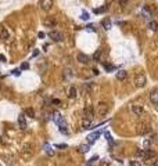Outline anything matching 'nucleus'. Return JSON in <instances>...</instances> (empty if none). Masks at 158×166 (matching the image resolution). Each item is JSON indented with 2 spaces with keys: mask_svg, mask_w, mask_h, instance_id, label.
<instances>
[{
  "mask_svg": "<svg viewBox=\"0 0 158 166\" xmlns=\"http://www.w3.org/2000/svg\"><path fill=\"white\" fill-rule=\"evenodd\" d=\"M43 24H44V26H47V28H54V26H56V20L50 17V18H46Z\"/></svg>",
  "mask_w": 158,
  "mask_h": 166,
  "instance_id": "obj_12",
  "label": "nucleus"
},
{
  "mask_svg": "<svg viewBox=\"0 0 158 166\" xmlns=\"http://www.w3.org/2000/svg\"><path fill=\"white\" fill-rule=\"evenodd\" d=\"M11 73H13V75H15V76H20V75H21L20 69H14V71H11Z\"/></svg>",
  "mask_w": 158,
  "mask_h": 166,
  "instance_id": "obj_34",
  "label": "nucleus"
},
{
  "mask_svg": "<svg viewBox=\"0 0 158 166\" xmlns=\"http://www.w3.org/2000/svg\"><path fill=\"white\" fill-rule=\"evenodd\" d=\"M53 121L57 123V126H58V129H60V132H61V133L68 134V130H67V122L64 121V118L61 116L60 112H54V114H53Z\"/></svg>",
  "mask_w": 158,
  "mask_h": 166,
  "instance_id": "obj_1",
  "label": "nucleus"
},
{
  "mask_svg": "<svg viewBox=\"0 0 158 166\" xmlns=\"http://www.w3.org/2000/svg\"><path fill=\"white\" fill-rule=\"evenodd\" d=\"M53 104H61V101H60V100H56V98H54V100H53Z\"/></svg>",
  "mask_w": 158,
  "mask_h": 166,
  "instance_id": "obj_39",
  "label": "nucleus"
},
{
  "mask_svg": "<svg viewBox=\"0 0 158 166\" xmlns=\"http://www.w3.org/2000/svg\"><path fill=\"white\" fill-rule=\"evenodd\" d=\"M144 151H146V150H137V151H136V155L140 156V158L143 159V156H144Z\"/></svg>",
  "mask_w": 158,
  "mask_h": 166,
  "instance_id": "obj_28",
  "label": "nucleus"
},
{
  "mask_svg": "<svg viewBox=\"0 0 158 166\" xmlns=\"http://www.w3.org/2000/svg\"><path fill=\"white\" fill-rule=\"evenodd\" d=\"M39 38H40V39H42V38H44V33H43V32H39Z\"/></svg>",
  "mask_w": 158,
  "mask_h": 166,
  "instance_id": "obj_40",
  "label": "nucleus"
},
{
  "mask_svg": "<svg viewBox=\"0 0 158 166\" xmlns=\"http://www.w3.org/2000/svg\"><path fill=\"white\" fill-rule=\"evenodd\" d=\"M25 114L28 115L29 118H35V111H33L32 108H28V109H25Z\"/></svg>",
  "mask_w": 158,
  "mask_h": 166,
  "instance_id": "obj_24",
  "label": "nucleus"
},
{
  "mask_svg": "<svg viewBox=\"0 0 158 166\" xmlns=\"http://www.w3.org/2000/svg\"><path fill=\"white\" fill-rule=\"evenodd\" d=\"M128 1L129 0H118V3H119V6H126Z\"/></svg>",
  "mask_w": 158,
  "mask_h": 166,
  "instance_id": "obj_33",
  "label": "nucleus"
},
{
  "mask_svg": "<svg viewBox=\"0 0 158 166\" xmlns=\"http://www.w3.org/2000/svg\"><path fill=\"white\" fill-rule=\"evenodd\" d=\"M39 6H40L42 10L49 11L53 7V0H40L39 1Z\"/></svg>",
  "mask_w": 158,
  "mask_h": 166,
  "instance_id": "obj_8",
  "label": "nucleus"
},
{
  "mask_svg": "<svg viewBox=\"0 0 158 166\" xmlns=\"http://www.w3.org/2000/svg\"><path fill=\"white\" fill-rule=\"evenodd\" d=\"M154 155H155V154H154V151H151V150H146V151H144V156H143V161H148L150 158H153Z\"/></svg>",
  "mask_w": 158,
  "mask_h": 166,
  "instance_id": "obj_15",
  "label": "nucleus"
},
{
  "mask_svg": "<svg viewBox=\"0 0 158 166\" xmlns=\"http://www.w3.org/2000/svg\"><path fill=\"white\" fill-rule=\"evenodd\" d=\"M151 166H158V158H154L153 162H151Z\"/></svg>",
  "mask_w": 158,
  "mask_h": 166,
  "instance_id": "obj_35",
  "label": "nucleus"
},
{
  "mask_svg": "<svg viewBox=\"0 0 158 166\" xmlns=\"http://www.w3.org/2000/svg\"><path fill=\"white\" fill-rule=\"evenodd\" d=\"M57 148H67V144H57Z\"/></svg>",
  "mask_w": 158,
  "mask_h": 166,
  "instance_id": "obj_37",
  "label": "nucleus"
},
{
  "mask_svg": "<svg viewBox=\"0 0 158 166\" xmlns=\"http://www.w3.org/2000/svg\"><path fill=\"white\" fill-rule=\"evenodd\" d=\"M81 18H82L83 21H87L89 18H90V17H89V14H87V13H85V11H83V13L81 14Z\"/></svg>",
  "mask_w": 158,
  "mask_h": 166,
  "instance_id": "obj_29",
  "label": "nucleus"
},
{
  "mask_svg": "<svg viewBox=\"0 0 158 166\" xmlns=\"http://www.w3.org/2000/svg\"><path fill=\"white\" fill-rule=\"evenodd\" d=\"M132 112L136 115V116H140V115L144 112V107L141 104H133L132 105Z\"/></svg>",
  "mask_w": 158,
  "mask_h": 166,
  "instance_id": "obj_7",
  "label": "nucleus"
},
{
  "mask_svg": "<svg viewBox=\"0 0 158 166\" xmlns=\"http://www.w3.org/2000/svg\"><path fill=\"white\" fill-rule=\"evenodd\" d=\"M129 166H141V163L139 161H130L129 162Z\"/></svg>",
  "mask_w": 158,
  "mask_h": 166,
  "instance_id": "obj_30",
  "label": "nucleus"
},
{
  "mask_svg": "<svg viewBox=\"0 0 158 166\" xmlns=\"http://www.w3.org/2000/svg\"><path fill=\"white\" fill-rule=\"evenodd\" d=\"M108 104L104 103V101H101V103L97 104V112H99V115H101V116H104V115L108 114Z\"/></svg>",
  "mask_w": 158,
  "mask_h": 166,
  "instance_id": "obj_4",
  "label": "nucleus"
},
{
  "mask_svg": "<svg viewBox=\"0 0 158 166\" xmlns=\"http://www.w3.org/2000/svg\"><path fill=\"white\" fill-rule=\"evenodd\" d=\"M101 25L104 26V29H110L111 28V20L110 18H105V20L101 21Z\"/></svg>",
  "mask_w": 158,
  "mask_h": 166,
  "instance_id": "obj_19",
  "label": "nucleus"
},
{
  "mask_svg": "<svg viewBox=\"0 0 158 166\" xmlns=\"http://www.w3.org/2000/svg\"><path fill=\"white\" fill-rule=\"evenodd\" d=\"M89 148H90V145L89 144H83V145H81V147H79V151H81L82 154H85V152H87V151H89Z\"/></svg>",
  "mask_w": 158,
  "mask_h": 166,
  "instance_id": "obj_22",
  "label": "nucleus"
},
{
  "mask_svg": "<svg viewBox=\"0 0 158 166\" xmlns=\"http://www.w3.org/2000/svg\"><path fill=\"white\" fill-rule=\"evenodd\" d=\"M83 115H85V119L92 121L95 118V108H93V105H86L83 108Z\"/></svg>",
  "mask_w": 158,
  "mask_h": 166,
  "instance_id": "obj_3",
  "label": "nucleus"
},
{
  "mask_svg": "<svg viewBox=\"0 0 158 166\" xmlns=\"http://www.w3.org/2000/svg\"><path fill=\"white\" fill-rule=\"evenodd\" d=\"M18 125H20V127L24 129V130L26 129V122H25V118H24V116H20V118H18Z\"/></svg>",
  "mask_w": 158,
  "mask_h": 166,
  "instance_id": "obj_20",
  "label": "nucleus"
},
{
  "mask_svg": "<svg viewBox=\"0 0 158 166\" xmlns=\"http://www.w3.org/2000/svg\"><path fill=\"white\" fill-rule=\"evenodd\" d=\"M78 96V92H76V89H75L74 86H71L69 89H68V97L69 98H75Z\"/></svg>",
  "mask_w": 158,
  "mask_h": 166,
  "instance_id": "obj_14",
  "label": "nucleus"
},
{
  "mask_svg": "<svg viewBox=\"0 0 158 166\" xmlns=\"http://www.w3.org/2000/svg\"><path fill=\"white\" fill-rule=\"evenodd\" d=\"M150 101L158 105V89H154V90L150 92Z\"/></svg>",
  "mask_w": 158,
  "mask_h": 166,
  "instance_id": "obj_9",
  "label": "nucleus"
},
{
  "mask_svg": "<svg viewBox=\"0 0 158 166\" xmlns=\"http://www.w3.org/2000/svg\"><path fill=\"white\" fill-rule=\"evenodd\" d=\"M105 138H107V141H108L110 144L114 145V140H112V137H111V134H110V133H105Z\"/></svg>",
  "mask_w": 158,
  "mask_h": 166,
  "instance_id": "obj_27",
  "label": "nucleus"
},
{
  "mask_svg": "<svg viewBox=\"0 0 158 166\" xmlns=\"http://www.w3.org/2000/svg\"><path fill=\"white\" fill-rule=\"evenodd\" d=\"M146 75L144 73H137L136 76H135V80H133V83H135V86L136 87H143L144 84H146Z\"/></svg>",
  "mask_w": 158,
  "mask_h": 166,
  "instance_id": "obj_2",
  "label": "nucleus"
},
{
  "mask_svg": "<svg viewBox=\"0 0 158 166\" xmlns=\"http://www.w3.org/2000/svg\"><path fill=\"white\" fill-rule=\"evenodd\" d=\"M0 39L1 40H7L9 39V31L6 28H1V31H0Z\"/></svg>",
  "mask_w": 158,
  "mask_h": 166,
  "instance_id": "obj_16",
  "label": "nucleus"
},
{
  "mask_svg": "<svg viewBox=\"0 0 158 166\" xmlns=\"http://www.w3.org/2000/svg\"><path fill=\"white\" fill-rule=\"evenodd\" d=\"M100 57H101V50H97V51L93 54V60H95V61H99Z\"/></svg>",
  "mask_w": 158,
  "mask_h": 166,
  "instance_id": "obj_26",
  "label": "nucleus"
},
{
  "mask_svg": "<svg viewBox=\"0 0 158 166\" xmlns=\"http://www.w3.org/2000/svg\"><path fill=\"white\" fill-rule=\"evenodd\" d=\"M128 72L126 71H124V69H119L118 72H116V79H119V80H124L125 78H126Z\"/></svg>",
  "mask_w": 158,
  "mask_h": 166,
  "instance_id": "obj_13",
  "label": "nucleus"
},
{
  "mask_svg": "<svg viewBox=\"0 0 158 166\" xmlns=\"http://www.w3.org/2000/svg\"><path fill=\"white\" fill-rule=\"evenodd\" d=\"M49 38H50V39H53L54 42H61V40L64 39L63 33H61V32H58V31H52V32H49Z\"/></svg>",
  "mask_w": 158,
  "mask_h": 166,
  "instance_id": "obj_6",
  "label": "nucleus"
},
{
  "mask_svg": "<svg viewBox=\"0 0 158 166\" xmlns=\"http://www.w3.org/2000/svg\"><path fill=\"white\" fill-rule=\"evenodd\" d=\"M83 89L86 90V92H90V90L93 89V83H92V82H87V83H86V84L83 86Z\"/></svg>",
  "mask_w": 158,
  "mask_h": 166,
  "instance_id": "obj_25",
  "label": "nucleus"
},
{
  "mask_svg": "<svg viewBox=\"0 0 158 166\" xmlns=\"http://www.w3.org/2000/svg\"><path fill=\"white\" fill-rule=\"evenodd\" d=\"M21 68H22V69H28V68H29V65H28L26 62H24V64L21 65Z\"/></svg>",
  "mask_w": 158,
  "mask_h": 166,
  "instance_id": "obj_36",
  "label": "nucleus"
},
{
  "mask_svg": "<svg viewBox=\"0 0 158 166\" xmlns=\"http://www.w3.org/2000/svg\"><path fill=\"white\" fill-rule=\"evenodd\" d=\"M76 60L81 62V64H87V62H89V57H87L86 54H83V53H79V54L76 55Z\"/></svg>",
  "mask_w": 158,
  "mask_h": 166,
  "instance_id": "obj_11",
  "label": "nucleus"
},
{
  "mask_svg": "<svg viewBox=\"0 0 158 166\" xmlns=\"http://www.w3.org/2000/svg\"><path fill=\"white\" fill-rule=\"evenodd\" d=\"M100 137V132H95V133H92V134H89L87 136V141H89V145L90 144H93L96 140Z\"/></svg>",
  "mask_w": 158,
  "mask_h": 166,
  "instance_id": "obj_10",
  "label": "nucleus"
},
{
  "mask_svg": "<svg viewBox=\"0 0 158 166\" xmlns=\"http://www.w3.org/2000/svg\"><path fill=\"white\" fill-rule=\"evenodd\" d=\"M4 61H6V57L3 54H0V62H4Z\"/></svg>",
  "mask_w": 158,
  "mask_h": 166,
  "instance_id": "obj_38",
  "label": "nucleus"
},
{
  "mask_svg": "<svg viewBox=\"0 0 158 166\" xmlns=\"http://www.w3.org/2000/svg\"><path fill=\"white\" fill-rule=\"evenodd\" d=\"M150 132H151V127H150L148 123H141L137 126V133L139 134L144 136V134H147V133H150Z\"/></svg>",
  "mask_w": 158,
  "mask_h": 166,
  "instance_id": "obj_5",
  "label": "nucleus"
},
{
  "mask_svg": "<svg viewBox=\"0 0 158 166\" xmlns=\"http://www.w3.org/2000/svg\"><path fill=\"white\" fill-rule=\"evenodd\" d=\"M97 161H99V156L97 155H95L93 156V158H90V159H89V161H87V163H86V166H93L96 163V162H97Z\"/></svg>",
  "mask_w": 158,
  "mask_h": 166,
  "instance_id": "obj_21",
  "label": "nucleus"
},
{
  "mask_svg": "<svg viewBox=\"0 0 158 166\" xmlns=\"http://www.w3.org/2000/svg\"><path fill=\"white\" fill-rule=\"evenodd\" d=\"M43 150L46 151V154H47L49 156H53V155H54V151L52 150V147H50L49 144H44V145H43Z\"/></svg>",
  "mask_w": 158,
  "mask_h": 166,
  "instance_id": "obj_18",
  "label": "nucleus"
},
{
  "mask_svg": "<svg viewBox=\"0 0 158 166\" xmlns=\"http://www.w3.org/2000/svg\"><path fill=\"white\" fill-rule=\"evenodd\" d=\"M104 68L107 69V71H114V69H115V67H114V65H108V64H105Z\"/></svg>",
  "mask_w": 158,
  "mask_h": 166,
  "instance_id": "obj_31",
  "label": "nucleus"
},
{
  "mask_svg": "<svg viewBox=\"0 0 158 166\" xmlns=\"http://www.w3.org/2000/svg\"><path fill=\"white\" fill-rule=\"evenodd\" d=\"M83 129H92V121L85 119L83 121Z\"/></svg>",
  "mask_w": 158,
  "mask_h": 166,
  "instance_id": "obj_23",
  "label": "nucleus"
},
{
  "mask_svg": "<svg viewBox=\"0 0 158 166\" xmlns=\"http://www.w3.org/2000/svg\"><path fill=\"white\" fill-rule=\"evenodd\" d=\"M65 78H67V79H68V78H72V71L65 69Z\"/></svg>",
  "mask_w": 158,
  "mask_h": 166,
  "instance_id": "obj_32",
  "label": "nucleus"
},
{
  "mask_svg": "<svg viewBox=\"0 0 158 166\" xmlns=\"http://www.w3.org/2000/svg\"><path fill=\"white\" fill-rule=\"evenodd\" d=\"M148 28H150V31L157 32V29H158V24H157V21H150V22H148Z\"/></svg>",
  "mask_w": 158,
  "mask_h": 166,
  "instance_id": "obj_17",
  "label": "nucleus"
}]
</instances>
